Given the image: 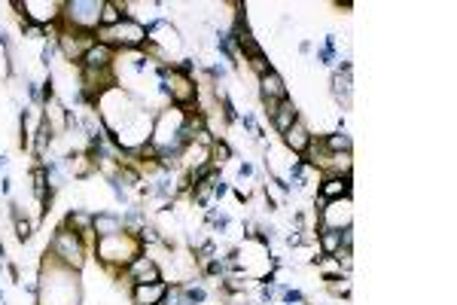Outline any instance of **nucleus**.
Wrapping results in <instances>:
<instances>
[{
  "label": "nucleus",
  "instance_id": "obj_10",
  "mask_svg": "<svg viewBox=\"0 0 457 305\" xmlns=\"http://www.w3.org/2000/svg\"><path fill=\"white\" fill-rule=\"evenodd\" d=\"M265 113H269V119H271V125H275L278 135H284V131L299 119V107H296V101H293V98H284L278 104H265Z\"/></svg>",
  "mask_w": 457,
  "mask_h": 305
},
{
  "label": "nucleus",
  "instance_id": "obj_21",
  "mask_svg": "<svg viewBox=\"0 0 457 305\" xmlns=\"http://www.w3.org/2000/svg\"><path fill=\"white\" fill-rule=\"evenodd\" d=\"M327 290L333 296H348L351 293V275H344V278H327Z\"/></svg>",
  "mask_w": 457,
  "mask_h": 305
},
{
  "label": "nucleus",
  "instance_id": "obj_3",
  "mask_svg": "<svg viewBox=\"0 0 457 305\" xmlns=\"http://www.w3.org/2000/svg\"><path fill=\"white\" fill-rule=\"evenodd\" d=\"M95 40L110 46L113 52H135V49L146 46V25L125 16L119 25H113V28H98V31H95Z\"/></svg>",
  "mask_w": 457,
  "mask_h": 305
},
{
  "label": "nucleus",
  "instance_id": "obj_7",
  "mask_svg": "<svg viewBox=\"0 0 457 305\" xmlns=\"http://www.w3.org/2000/svg\"><path fill=\"white\" fill-rule=\"evenodd\" d=\"M353 220V207H351V198H338V202H327L317 211V226L320 229H348Z\"/></svg>",
  "mask_w": 457,
  "mask_h": 305
},
{
  "label": "nucleus",
  "instance_id": "obj_23",
  "mask_svg": "<svg viewBox=\"0 0 457 305\" xmlns=\"http://www.w3.org/2000/svg\"><path fill=\"white\" fill-rule=\"evenodd\" d=\"M0 168H6V156H0Z\"/></svg>",
  "mask_w": 457,
  "mask_h": 305
},
{
  "label": "nucleus",
  "instance_id": "obj_12",
  "mask_svg": "<svg viewBox=\"0 0 457 305\" xmlns=\"http://www.w3.org/2000/svg\"><path fill=\"white\" fill-rule=\"evenodd\" d=\"M113 64H116V52L110 46H104V43H95V46L79 58V68L83 71H113Z\"/></svg>",
  "mask_w": 457,
  "mask_h": 305
},
{
  "label": "nucleus",
  "instance_id": "obj_9",
  "mask_svg": "<svg viewBox=\"0 0 457 305\" xmlns=\"http://www.w3.org/2000/svg\"><path fill=\"white\" fill-rule=\"evenodd\" d=\"M122 275H125V281H131V287L135 284H156V281H162V266L150 254H141Z\"/></svg>",
  "mask_w": 457,
  "mask_h": 305
},
{
  "label": "nucleus",
  "instance_id": "obj_8",
  "mask_svg": "<svg viewBox=\"0 0 457 305\" xmlns=\"http://www.w3.org/2000/svg\"><path fill=\"white\" fill-rule=\"evenodd\" d=\"M19 10H25V21L40 28H49L61 19V6L64 3H49V0H25V3H16Z\"/></svg>",
  "mask_w": 457,
  "mask_h": 305
},
{
  "label": "nucleus",
  "instance_id": "obj_14",
  "mask_svg": "<svg viewBox=\"0 0 457 305\" xmlns=\"http://www.w3.org/2000/svg\"><path fill=\"white\" fill-rule=\"evenodd\" d=\"M256 80H260L262 104H278V101L290 98V92H286V86H284V77L275 68H271L269 73H262V77H256Z\"/></svg>",
  "mask_w": 457,
  "mask_h": 305
},
{
  "label": "nucleus",
  "instance_id": "obj_18",
  "mask_svg": "<svg viewBox=\"0 0 457 305\" xmlns=\"http://www.w3.org/2000/svg\"><path fill=\"white\" fill-rule=\"evenodd\" d=\"M323 147H327L329 153H351L353 150V140L348 131H333V135H320Z\"/></svg>",
  "mask_w": 457,
  "mask_h": 305
},
{
  "label": "nucleus",
  "instance_id": "obj_5",
  "mask_svg": "<svg viewBox=\"0 0 457 305\" xmlns=\"http://www.w3.org/2000/svg\"><path fill=\"white\" fill-rule=\"evenodd\" d=\"M86 241L79 238L77 232H70L68 226H61L58 232L52 235V241H49V257H55L61 266H68V269L79 272L86 266Z\"/></svg>",
  "mask_w": 457,
  "mask_h": 305
},
{
  "label": "nucleus",
  "instance_id": "obj_20",
  "mask_svg": "<svg viewBox=\"0 0 457 305\" xmlns=\"http://www.w3.org/2000/svg\"><path fill=\"white\" fill-rule=\"evenodd\" d=\"M232 159V147L226 144V140H213L211 144V165H226V162Z\"/></svg>",
  "mask_w": 457,
  "mask_h": 305
},
{
  "label": "nucleus",
  "instance_id": "obj_6",
  "mask_svg": "<svg viewBox=\"0 0 457 305\" xmlns=\"http://www.w3.org/2000/svg\"><path fill=\"white\" fill-rule=\"evenodd\" d=\"M95 34H86V31H68V28L58 25V37H55V46L61 49V55L68 62H79L88 49L95 46Z\"/></svg>",
  "mask_w": 457,
  "mask_h": 305
},
{
  "label": "nucleus",
  "instance_id": "obj_11",
  "mask_svg": "<svg viewBox=\"0 0 457 305\" xmlns=\"http://www.w3.org/2000/svg\"><path fill=\"white\" fill-rule=\"evenodd\" d=\"M311 129H308V122H305V119H296V122H293L290 125V129H286L284 131V147H286V150H290L293 156H299V159H302V156H305V150H308V144H311Z\"/></svg>",
  "mask_w": 457,
  "mask_h": 305
},
{
  "label": "nucleus",
  "instance_id": "obj_4",
  "mask_svg": "<svg viewBox=\"0 0 457 305\" xmlns=\"http://www.w3.org/2000/svg\"><path fill=\"white\" fill-rule=\"evenodd\" d=\"M101 10H104V0H64L58 25L68 31L95 34L101 28Z\"/></svg>",
  "mask_w": 457,
  "mask_h": 305
},
{
  "label": "nucleus",
  "instance_id": "obj_16",
  "mask_svg": "<svg viewBox=\"0 0 457 305\" xmlns=\"http://www.w3.org/2000/svg\"><path fill=\"white\" fill-rule=\"evenodd\" d=\"M168 293V281H156V284H135L131 287V302L135 305H159Z\"/></svg>",
  "mask_w": 457,
  "mask_h": 305
},
{
  "label": "nucleus",
  "instance_id": "obj_13",
  "mask_svg": "<svg viewBox=\"0 0 457 305\" xmlns=\"http://www.w3.org/2000/svg\"><path fill=\"white\" fill-rule=\"evenodd\" d=\"M317 196L323 202H338V198H351V177L342 174H323L320 187H317Z\"/></svg>",
  "mask_w": 457,
  "mask_h": 305
},
{
  "label": "nucleus",
  "instance_id": "obj_1",
  "mask_svg": "<svg viewBox=\"0 0 457 305\" xmlns=\"http://www.w3.org/2000/svg\"><path fill=\"white\" fill-rule=\"evenodd\" d=\"M40 305H79V272L61 266L55 257L43 259L40 284H37Z\"/></svg>",
  "mask_w": 457,
  "mask_h": 305
},
{
  "label": "nucleus",
  "instance_id": "obj_2",
  "mask_svg": "<svg viewBox=\"0 0 457 305\" xmlns=\"http://www.w3.org/2000/svg\"><path fill=\"white\" fill-rule=\"evenodd\" d=\"M95 254H98L101 266H113V269L125 272L137 257L144 254V244H141V238H137V235L119 232V235H110V238H98Z\"/></svg>",
  "mask_w": 457,
  "mask_h": 305
},
{
  "label": "nucleus",
  "instance_id": "obj_19",
  "mask_svg": "<svg viewBox=\"0 0 457 305\" xmlns=\"http://www.w3.org/2000/svg\"><path fill=\"white\" fill-rule=\"evenodd\" d=\"M125 19V3H104L101 10V28H113Z\"/></svg>",
  "mask_w": 457,
  "mask_h": 305
},
{
  "label": "nucleus",
  "instance_id": "obj_15",
  "mask_svg": "<svg viewBox=\"0 0 457 305\" xmlns=\"http://www.w3.org/2000/svg\"><path fill=\"white\" fill-rule=\"evenodd\" d=\"M333 95L342 107H351V95H353V68L342 64L333 71Z\"/></svg>",
  "mask_w": 457,
  "mask_h": 305
},
{
  "label": "nucleus",
  "instance_id": "obj_22",
  "mask_svg": "<svg viewBox=\"0 0 457 305\" xmlns=\"http://www.w3.org/2000/svg\"><path fill=\"white\" fill-rule=\"evenodd\" d=\"M16 235H19V241H28L34 235V223H28L25 217H16Z\"/></svg>",
  "mask_w": 457,
  "mask_h": 305
},
{
  "label": "nucleus",
  "instance_id": "obj_17",
  "mask_svg": "<svg viewBox=\"0 0 457 305\" xmlns=\"http://www.w3.org/2000/svg\"><path fill=\"white\" fill-rule=\"evenodd\" d=\"M92 232L98 235V238L119 235V232H125V226H122V217H119V214H110V211H101V214H95V220H92Z\"/></svg>",
  "mask_w": 457,
  "mask_h": 305
}]
</instances>
